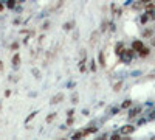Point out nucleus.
I'll return each mask as SVG.
<instances>
[{"label": "nucleus", "instance_id": "f257e3e1", "mask_svg": "<svg viewBox=\"0 0 155 140\" xmlns=\"http://www.w3.org/2000/svg\"><path fill=\"white\" fill-rule=\"evenodd\" d=\"M143 47H144V45H143V42H141V41H135V42L132 44V48H133L135 51H140Z\"/></svg>", "mask_w": 155, "mask_h": 140}, {"label": "nucleus", "instance_id": "f03ea898", "mask_svg": "<svg viewBox=\"0 0 155 140\" xmlns=\"http://www.w3.org/2000/svg\"><path fill=\"white\" fill-rule=\"evenodd\" d=\"M133 131V126H130V125H127V126H124L123 129H121V134H130Z\"/></svg>", "mask_w": 155, "mask_h": 140}, {"label": "nucleus", "instance_id": "7ed1b4c3", "mask_svg": "<svg viewBox=\"0 0 155 140\" xmlns=\"http://www.w3.org/2000/svg\"><path fill=\"white\" fill-rule=\"evenodd\" d=\"M123 58H124L126 61L132 59V51H129V50H124V53H123Z\"/></svg>", "mask_w": 155, "mask_h": 140}, {"label": "nucleus", "instance_id": "20e7f679", "mask_svg": "<svg viewBox=\"0 0 155 140\" xmlns=\"http://www.w3.org/2000/svg\"><path fill=\"white\" fill-rule=\"evenodd\" d=\"M62 98H64V95H62V93H58V95H56V97H54V98L51 100V103H59Z\"/></svg>", "mask_w": 155, "mask_h": 140}, {"label": "nucleus", "instance_id": "39448f33", "mask_svg": "<svg viewBox=\"0 0 155 140\" xmlns=\"http://www.w3.org/2000/svg\"><path fill=\"white\" fill-rule=\"evenodd\" d=\"M149 54V48H146V47H143V48L140 50V56H147Z\"/></svg>", "mask_w": 155, "mask_h": 140}, {"label": "nucleus", "instance_id": "423d86ee", "mask_svg": "<svg viewBox=\"0 0 155 140\" xmlns=\"http://www.w3.org/2000/svg\"><path fill=\"white\" fill-rule=\"evenodd\" d=\"M19 62H20V56H19V54H14V58H13V64H14V65H19Z\"/></svg>", "mask_w": 155, "mask_h": 140}, {"label": "nucleus", "instance_id": "0eeeda50", "mask_svg": "<svg viewBox=\"0 0 155 140\" xmlns=\"http://www.w3.org/2000/svg\"><path fill=\"white\" fill-rule=\"evenodd\" d=\"M124 53V50H123V45L120 44V45H116V54H123Z\"/></svg>", "mask_w": 155, "mask_h": 140}, {"label": "nucleus", "instance_id": "6e6552de", "mask_svg": "<svg viewBox=\"0 0 155 140\" xmlns=\"http://www.w3.org/2000/svg\"><path fill=\"white\" fill-rule=\"evenodd\" d=\"M99 61H101V65H106V62H104V54H102V53L99 54Z\"/></svg>", "mask_w": 155, "mask_h": 140}, {"label": "nucleus", "instance_id": "1a4fd4ad", "mask_svg": "<svg viewBox=\"0 0 155 140\" xmlns=\"http://www.w3.org/2000/svg\"><path fill=\"white\" fill-rule=\"evenodd\" d=\"M8 6L13 8V6H14V0H8Z\"/></svg>", "mask_w": 155, "mask_h": 140}, {"label": "nucleus", "instance_id": "9d476101", "mask_svg": "<svg viewBox=\"0 0 155 140\" xmlns=\"http://www.w3.org/2000/svg\"><path fill=\"white\" fill-rule=\"evenodd\" d=\"M129 106H130V101H129V100H127V101L124 103V104H123V107H129Z\"/></svg>", "mask_w": 155, "mask_h": 140}, {"label": "nucleus", "instance_id": "9b49d317", "mask_svg": "<svg viewBox=\"0 0 155 140\" xmlns=\"http://www.w3.org/2000/svg\"><path fill=\"white\" fill-rule=\"evenodd\" d=\"M152 9H153V5L149 3V5H147V11H152Z\"/></svg>", "mask_w": 155, "mask_h": 140}, {"label": "nucleus", "instance_id": "f8f14e48", "mask_svg": "<svg viewBox=\"0 0 155 140\" xmlns=\"http://www.w3.org/2000/svg\"><path fill=\"white\" fill-rule=\"evenodd\" d=\"M141 22H147V16H143L141 17Z\"/></svg>", "mask_w": 155, "mask_h": 140}, {"label": "nucleus", "instance_id": "ddd939ff", "mask_svg": "<svg viewBox=\"0 0 155 140\" xmlns=\"http://www.w3.org/2000/svg\"><path fill=\"white\" fill-rule=\"evenodd\" d=\"M141 2H143V3H149V2H150V0H141Z\"/></svg>", "mask_w": 155, "mask_h": 140}, {"label": "nucleus", "instance_id": "4468645a", "mask_svg": "<svg viewBox=\"0 0 155 140\" xmlns=\"http://www.w3.org/2000/svg\"><path fill=\"white\" fill-rule=\"evenodd\" d=\"M3 69V65H2V62H0V70H2Z\"/></svg>", "mask_w": 155, "mask_h": 140}, {"label": "nucleus", "instance_id": "2eb2a0df", "mask_svg": "<svg viewBox=\"0 0 155 140\" xmlns=\"http://www.w3.org/2000/svg\"><path fill=\"white\" fill-rule=\"evenodd\" d=\"M2 9H3V5H0V11H2Z\"/></svg>", "mask_w": 155, "mask_h": 140}]
</instances>
